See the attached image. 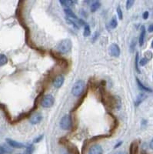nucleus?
I'll use <instances>...</instances> for the list:
<instances>
[{
  "label": "nucleus",
  "instance_id": "0eeeda50",
  "mask_svg": "<svg viewBox=\"0 0 153 154\" xmlns=\"http://www.w3.org/2000/svg\"><path fill=\"white\" fill-rule=\"evenodd\" d=\"M103 150L100 145L96 144L92 146L89 150V154H102Z\"/></svg>",
  "mask_w": 153,
  "mask_h": 154
},
{
  "label": "nucleus",
  "instance_id": "b1692460",
  "mask_svg": "<svg viewBox=\"0 0 153 154\" xmlns=\"http://www.w3.org/2000/svg\"><path fill=\"white\" fill-rule=\"evenodd\" d=\"M135 3V1L133 0H128L126 2V9H130L132 7V6Z\"/></svg>",
  "mask_w": 153,
  "mask_h": 154
},
{
  "label": "nucleus",
  "instance_id": "1a4fd4ad",
  "mask_svg": "<svg viewBox=\"0 0 153 154\" xmlns=\"http://www.w3.org/2000/svg\"><path fill=\"white\" fill-rule=\"evenodd\" d=\"M64 80H65V78H64L63 76L59 75L57 76L54 79V81H53V85L55 86V88H60L62 84L64 83Z\"/></svg>",
  "mask_w": 153,
  "mask_h": 154
},
{
  "label": "nucleus",
  "instance_id": "39448f33",
  "mask_svg": "<svg viewBox=\"0 0 153 154\" xmlns=\"http://www.w3.org/2000/svg\"><path fill=\"white\" fill-rule=\"evenodd\" d=\"M109 53L110 55L114 57H118L120 55V48L117 44H111L109 47Z\"/></svg>",
  "mask_w": 153,
  "mask_h": 154
},
{
  "label": "nucleus",
  "instance_id": "f257e3e1",
  "mask_svg": "<svg viewBox=\"0 0 153 154\" xmlns=\"http://www.w3.org/2000/svg\"><path fill=\"white\" fill-rule=\"evenodd\" d=\"M72 47V41L69 39H65V40H61L60 42L57 44L56 49L59 53L62 54H66L71 51Z\"/></svg>",
  "mask_w": 153,
  "mask_h": 154
},
{
  "label": "nucleus",
  "instance_id": "393cba45",
  "mask_svg": "<svg viewBox=\"0 0 153 154\" xmlns=\"http://www.w3.org/2000/svg\"><path fill=\"white\" fill-rule=\"evenodd\" d=\"M148 62H149V60L147 59V58H142V60L139 61V64L141 66H145L147 63H148Z\"/></svg>",
  "mask_w": 153,
  "mask_h": 154
},
{
  "label": "nucleus",
  "instance_id": "a878e982",
  "mask_svg": "<svg viewBox=\"0 0 153 154\" xmlns=\"http://www.w3.org/2000/svg\"><path fill=\"white\" fill-rule=\"evenodd\" d=\"M43 135H40V136H39L38 137H36V138L34 139V140H33V142L35 143H39L40 141L42 140V139H43Z\"/></svg>",
  "mask_w": 153,
  "mask_h": 154
},
{
  "label": "nucleus",
  "instance_id": "f8f14e48",
  "mask_svg": "<svg viewBox=\"0 0 153 154\" xmlns=\"http://www.w3.org/2000/svg\"><path fill=\"white\" fill-rule=\"evenodd\" d=\"M64 12H65V13L67 15V16H68V18H69V19H72L73 20H76L78 19V18H77L76 15L71 10V9H64Z\"/></svg>",
  "mask_w": 153,
  "mask_h": 154
},
{
  "label": "nucleus",
  "instance_id": "4be33fe9",
  "mask_svg": "<svg viewBox=\"0 0 153 154\" xmlns=\"http://www.w3.org/2000/svg\"><path fill=\"white\" fill-rule=\"evenodd\" d=\"M12 150H8L6 147H4V146H0V154H6V153H11Z\"/></svg>",
  "mask_w": 153,
  "mask_h": 154
},
{
  "label": "nucleus",
  "instance_id": "f704fd0d",
  "mask_svg": "<svg viewBox=\"0 0 153 154\" xmlns=\"http://www.w3.org/2000/svg\"><path fill=\"white\" fill-rule=\"evenodd\" d=\"M142 154H146V153H142Z\"/></svg>",
  "mask_w": 153,
  "mask_h": 154
},
{
  "label": "nucleus",
  "instance_id": "f03ea898",
  "mask_svg": "<svg viewBox=\"0 0 153 154\" xmlns=\"http://www.w3.org/2000/svg\"><path fill=\"white\" fill-rule=\"evenodd\" d=\"M85 84L83 80H78L72 89V93L75 96H80L85 90Z\"/></svg>",
  "mask_w": 153,
  "mask_h": 154
},
{
  "label": "nucleus",
  "instance_id": "2f4dec72",
  "mask_svg": "<svg viewBox=\"0 0 153 154\" xmlns=\"http://www.w3.org/2000/svg\"><path fill=\"white\" fill-rule=\"evenodd\" d=\"M149 146H150V148H151L152 150H153V138L151 140V142H150V144H149Z\"/></svg>",
  "mask_w": 153,
  "mask_h": 154
},
{
  "label": "nucleus",
  "instance_id": "f3484780",
  "mask_svg": "<svg viewBox=\"0 0 153 154\" xmlns=\"http://www.w3.org/2000/svg\"><path fill=\"white\" fill-rule=\"evenodd\" d=\"M8 62V58L4 54H0V66L6 65Z\"/></svg>",
  "mask_w": 153,
  "mask_h": 154
},
{
  "label": "nucleus",
  "instance_id": "4468645a",
  "mask_svg": "<svg viewBox=\"0 0 153 154\" xmlns=\"http://www.w3.org/2000/svg\"><path fill=\"white\" fill-rule=\"evenodd\" d=\"M118 26V22H117V19H116V16L112 17V19H111V21L109 22V25H108V28L110 29H116V27Z\"/></svg>",
  "mask_w": 153,
  "mask_h": 154
},
{
  "label": "nucleus",
  "instance_id": "dca6fc26",
  "mask_svg": "<svg viewBox=\"0 0 153 154\" xmlns=\"http://www.w3.org/2000/svg\"><path fill=\"white\" fill-rule=\"evenodd\" d=\"M59 2L61 3L63 6H66V7H69L73 6L74 4L77 3V1H71V0H61V1H59Z\"/></svg>",
  "mask_w": 153,
  "mask_h": 154
},
{
  "label": "nucleus",
  "instance_id": "20e7f679",
  "mask_svg": "<svg viewBox=\"0 0 153 154\" xmlns=\"http://www.w3.org/2000/svg\"><path fill=\"white\" fill-rule=\"evenodd\" d=\"M54 102H55V99L52 95H46L42 98L41 105L44 108H50L53 106Z\"/></svg>",
  "mask_w": 153,
  "mask_h": 154
},
{
  "label": "nucleus",
  "instance_id": "72a5a7b5",
  "mask_svg": "<svg viewBox=\"0 0 153 154\" xmlns=\"http://www.w3.org/2000/svg\"><path fill=\"white\" fill-rule=\"evenodd\" d=\"M151 46H152V48H153V40H152V44H151Z\"/></svg>",
  "mask_w": 153,
  "mask_h": 154
},
{
  "label": "nucleus",
  "instance_id": "ddd939ff",
  "mask_svg": "<svg viewBox=\"0 0 153 154\" xmlns=\"http://www.w3.org/2000/svg\"><path fill=\"white\" fill-rule=\"evenodd\" d=\"M136 82H137V84H138V88L140 89H142V91H145V92H152V89L150 88H149V87H147V86H144L143 84L141 83V82L139 81V79H138V78H136Z\"/></svg>",
  "mask_w": 153,
  "mask_h": 154
},
{
  "label": "nucleus",
  "instance_id": "bb28decb",
  "mask_svg": "<svg viewBox=\"0 0 153 154\" xmlns=\"http://www.w3.org/2000/svg\"><path fill=\"white\" fill-rule=\"evenodd\" d=\"M108 136H98V137H93V138L92 139H91V140L92 141H94V140H96V139H102V138H105V137H107Z\"/></svg>",
  "mask_w": 153,
  "mask_h": 154
},
{
  "label": "nucleus",
  "instance_id": "5701e85b",
  "mask_svg": "<svg viewBox=\"0 0 153 154\" xmlns=\"http://www.w3.org/2000/svg\"><path fill=\"white\" fill-rule=\"evenodd\" d=\"M117 14H118V19L120 20H122L123 19V11H122V9H121L120 6L117 7Z\"/></svg>",
  "mask_w": 153,
  "mask_h": 154
},
{
  "label": "nucleus",
  "instance_id": "7ed1b4c3",
  "mask_svg": "<svg viewBox=\"0 0 153 154\" xmlns=\"http://www.w3.org/2000/svg\"><path fill=\"white\" fill-rule=\"evenodd\" d=\"M60 127L64 130H69L72 126V119L70 115L64 116L60 120Z\"/></svg>",
  "mask_w": 153,
  "mask_h": 154
},
{
  "label": "nucleus",
  "instance_id": "9d476101",
  "mask_svg": "<svg viewBox=\"0 0 153 154\" xmlns=\"http://www.w3.org/2000/svg\"><path fill=\"white\" fill-rule=\"evenodd\" d=\"M146 95L143 93V92H141L138 95V96L136 98V100L135 102V106H138L140 104L142 103V102L144 101L145 99H146Z\"/></svg>",
  "mask_w": 153,
  "mask_h": 154
},
{
  "label": "nucleus",
  "instance_id": "6e6552de",
  "mask_svg": "<svg viewBox=\"0 0 153 154\" xmlns=\"http://www.w3.org/2000/svg\"><path fill=\"white\" fill-rule=\"evenodd\" d=\"M6 142L11 147L17 148V149H21V148L25 147V145L23 143H19V142L13 140V139H6Z\"/></svg>",
  "mask_w": 153,
  "mask_h": 154
},
{
  "label": "nucleus",
  "instance_id": "412c9836",
  "mask_svg": "<svg viewBox=\"0 0 153 154\" xmlns=\"http://www.w3.org/2000/svg\"><path fill=\"white\" fill-rule=\"evenodd\" d=\"M135 65H136V69L138 73H140V69L138 68V53H136V60H135Z\"/></svg>",
  "mask_w": 153,
  "mask_h": 154
},
{
  "label": "nucleus",
  "instance_id": "c85d7f7f",
  "mask_svg": "<svg viewBox=\"0 0 153 154\" xmlns=\"http://www.w3.org/2000/svg\"><path fill=\"white\" fill-rule=\"evenodd\" d=\"M148 31H149V33H152L153 32V24L151 25V26H149V29H148Z\"/></svg>",
  "mask_w": 153,
  "mask_h": 154
},
{
  "label": "nucleus",
  "instance_id": "473e14b6",
  "mask_svg": "<svg viewBox=\"0 0 153 154\" xmlns=\"http://www.w3.org/2000/svg\"><path fill=\"white\" fill-rule=\"evenodd\" d=\"M114 154H125V153L123 152V151H119V152H116V153Z\"/></svg>",
  "mask_w": 153,
  "mask_h": 154
},
{
  "label": "nucleus",
  "instance_id": "aec40b11",
  "mask_svg": "<svg viewBox=\"0 0 153 154\" xmlns=\"http://www.w3.org/2000/svg\"><path fill=\"white\" fill-rule=\"evenodd\" d=\"M136 42H137L136 39V38H134L133 40H132V41L131 44H130V52H131V53H133L134 50H135L136 46Z\"/></svg>",
  "mask_w": 153,
  "mask_h": 154
},
{
  "label": "nucleus",
  "instance_id": "c9c22d12",
  "mask_svg": "<svg viewBox=\"0 0 153 154\" xmlns=\"http://www.w3.org/2000/svg\"><path fill=\"white\" fill-rule=\"evenodd\" d=\"M19 154H21V153H19Z\"/></svg>",
  "mask_w": 153,
  "mask_h": 154
},
{
  "label": "nucleus",
  "instance_id": "7c9ffc66",
  "mask_svg": "<svg viewBox=\"0 0 153 154\" xmlns=\"http://www.w3.org/2000/svg\"><path fill=\"white\" fill-rule=\"evenodd\" d=\"M122 144H123V142H118V143H117V144H116V146H115V148H118V146H120L122 145Z\"/></svg>",
  "mask_w": 153,
  "mask_h": 154
},
{
  "label": "nucleus",
  "instance_id": "a211bd4d",
  "mask_svg": "<svg viewBox=\"0 0 153 154\" xmlns=\"http://www.w3.org/2000/svg\"><path fill=\"white\" fill-rule=\"evenodd\" d=\"M90 33H91V30H90V27L89 25H85V28H84V32H83V35L87 37L89 35H90Z\"/></svg>",
  "mask_w": 153,
  "mask_h": 154
},
{
  "label": "nucleus",
  "instance_id": "cd10ccee",
  "mask_svg": "<svg viewBox=\"0 0 153 154\" xmlns=\"http://www.w3.org/2000/svg\"><path fill=\"white\" fill-rule=\"evenodd\" d=\"M149 12L148 11H145L143 13V15H142V16H143V19H147L148 18H149Z\"/></svg>",
  "mask_w": 153,
  "mask_h": 154
},
{
  "label": "nucleus",
  "instance_id": "c756f323",
  "mask_svg": "<svg viewBox=\"0 0 153 154\" xmlns=\"http://www.w3.org/2000/svg\"><path fill=\"white\" fill-rule=\"evenodd\" d=\"M98 33H96L94 34V39H93V40H92V41H93V42H94V41H96V39H97V37H98Z\"/></svg>",
  "mask_w": 153,
  "mask_h": 154
},
{
  "label": "nucleus",
  "instance_id": "2eb2a0df",
  "mask_svg": "<svg viewBox=\"0 0 153 154\" xmlns=\"http://www.w3.org/2000/svg\"><path fill=\"white\" fill-rule=\"evenodd\" d=\"M101 6V2L99 1H95V2H92V4L91 5V7H90V9L92 12H95L98 10Z\"/></svg>",
  "mask_w": 153,
  "mask_h": 154
},
{
  "label": "nucleus",
  "instance_id": "423d86ee",
  "mask_svg": "<svg viewBox=\"0 0 153 154\" xmlns=\"http://www.w3.org/2000/svg\"><path fill=\"white\" fill-rule=\"evenodd\" d=\"M42 114H40L39 112H35L34 114H33L29 118V121H30L31 124H38L40 122L42 121Z\"/></svg>",
  "mask_w": 153,
  "mask_h": 154
},
{
  "label": "nucleus",
  "instance_id": "6ab92c4d",
  "mask_svg": "<svg viewBox=\"0 0 153 154\" xmlns=\"http://www.w3.org/2000/svg\"><path fill=\"white\" fill-rule=\"evenodd\" d=\"M34 150H35V147H34V146L30 144V145H28L26 147V154H32L33 152H34Z\"/></svg>",
  "mask_w": 153,
  "mask_h": 154
},
{
  "label": "nucleus",
  "instance_id": "9b49d317",
  "mask_svg": "<svg viewBox=\"0 0 153 154\" xmlns=\"http://www.w3.org/2000/svg\"><path fill=\"white\" fill-rule=\"evenodd\" d=\"M145 36V28L144 26L141 27V33H140L139 38H138V42H139V46H142L144 44Z\"/></svg>",
  "mask_w": 153,
  "mask_h": 154
}]
</instances>
